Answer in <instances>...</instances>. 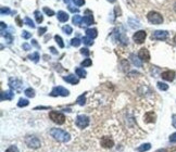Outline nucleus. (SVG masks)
I'll return each instance as SVG.
<instances>
[{
  "label": "nucleus",
  "instance_id": "1",
  "mask_svg": "<svg viewBox=\"0 0 176 152\" xmlns=\"http://www.w3.org/2000/svg\"><path fill=\"white\" fill-rule=\"evenodd\" d=\"M50 135H51V137H53L56 140L60 142H67L71 139V136H70L69 133H66L63 129H60V128H52L50 130Z\"/></svg>",
  "mask_w": 176,
  "mask_h": 152
},
{
  "label": "nucleus",
  "instance_id": "2",
  "mask_svg": "<svg viewBox=\"0 0 176 152\" xmlns=\"http://www.w3.org/2000/svg\"><path fill=\"white\" fill-rule=\"evenodd\" d=\"M147 19H148V21L151 24L154 25H159L163 23V16L159 12H156V11H150L147 14Z\"/></svg>",
  "mask_w": 176,
  "mask_h": 152
},
{
  "label": "nucleus",
  "instance_id": "3",
  "mask_svg": "<svg viewBox=\"0 0 176 152\" xmlns=\"http://www.w3.org/2000/svg\"><path fill=\"white\" fill-rule=\"evenodd\" d=\"M49 117L52 122H55L56 124H58V125H62V124H64V122H65L64 114H62V113H60V112H57V111H51V112L49 113Z\"/></svg>",
  "mask_w": 176,
  "mask_h": 152
},
{
  "label": "nucleus",
  "instance_id": "4",
  "mask_svg": "<svg viewBox=\"0 0 176 152\" xmlns=\"http://www.w3.org/2000/svg\"><path fill=\"white\" fill-rule=\"evenodd\" d=\"M25 143L32 149H37L40 147V140L36 136H27L25 138Z\"/></svg>",
  "mask_w": 176,
  "mask_h": 152
},
{
  "label": "nucleus",
  "instance_id": "5",
  "mask_svg": "<svg viewBox=\"0 0 176 152\" xmlns=\"http://www.w3.org/2000/svg\"><path fill=\"white\" fill-rule=\"evenodd\" d=\"M70 95V91L65 88L61 87V86H58L52 89V91L50 92V96L52 97H57V96H62V97H67Z\"/></svg>",
  "mask_w": 176,
  "mask_h": 152
},
{
  "label": "nucleus",
  "instance_id": "6",
  "mask_svg": "<svg viewBox=\"0 0 176 152\" xmlns=\"http://www.w3.org/2000/svg\"><path fill=\"white\" fill-rule=\"evenodd\" d=\"M76 125L78 128H86L89 125V117L86 115H78L76 117Z\"/></svg>",
  "mask_w": 176,
  "mask_h": 152
},
{
  "label": "nucleus",
  "instance_id": "7",
  "mask_svg": "<svg viewBox=\"0 0 176 152\" xmlns=\"http://www.w3.org/2000/svg\"><path fill=\"white\" fill-rule=\"evenodd\" d=\"M100 145L104 149H112L114 147V140L109 136H103L100 140Z\"/></svg>",
  "mask_w": 176,
  "mask_h": 152
},
{
  "label": "nucleus",
  "instance_id": "8",
  "mask_svg": "<svg viewBox=\"0 0 176 152\" xmlns=\"http://www.w3.org/2000/svg\"><path fill=\"white\" fill-rule=\"evenodd\" d=\"M146 37H147V33L145 32V30H138V32H136L134 34L133 39H134V41L136 44H142L145 41V39H146Z\"/></svg>",
  "mask_w": 176,
  "mask_h": 152
},
{
  "label": "nucleus",
  "instance_id": "9",
  "mask_svg": "<svg viewBox=\"0 0 176 152\" xmlns=\"http://www.w3.org/2000/svg\"><path fill=\"white\" fill-rule=\"evenodd\" d=\"M9 86H10L11 89H14V90H16V91H20L21 87L23 86V83L21 82L20 80H17V78L10 77V80H9Z\"/></svg>",
  "mask_w": 176,
  "mask_h": 152
},
{
  "label": "nucleus",
  "instance_id": "10",
  "mask_svg": "<svg viewBox=\"0 0 176 152\" xmlns=\"http://www.w3.org/2000/svg\"><path fill=\"white\" fill-rule=\"evenodd\" d=\"M169 36V33L166 30H156V32L152 34V39L156 40H165Z\"/></svg>",
  "mask_w": 176,
  "mask_h": 152
},
{
  "label": "nucleus",
  "instance_id": "11",
  "mask_svg": "<svg viewBox=\"0 0 176 152\" xmlns=\"http://www.w3.org/2000/svg\"><path fill=\"white\" fill-rule=\"evenodd\" d=\"M138 57L142 61L148 62V61L150 60V53H149L148 49H146V48H142V49L138 51Z\"/></svg>",
  "mask_w": 176,
  "mask_h": 152
},
{
  "label": "nucleus",
  "instance_id": "12",
  "mask_svg": "<svg viewBox=\"0 0 176 152\" xmlns=\"http://www.w3.org/2000/svg\"><path fill=\"white\" fill-rule=\"evenodd\" d=\"M85 14H88V15H85L83 18V22L85 23V25H92L94 24V16H92V12L90 10H86L85 11Z\"/></svg>",
  "mask_w": 176,
  "mask_h": 152
},
{
  "label": "nucleus",
  "instance_id": "13",
  "mask_svg": "<svg viewBox=\"0 0 176 152\" xmlns=\"http://www.w3.org/2000/svg\"><path fill=\"white\" fill-rule=\"evenodd\" d=\"M161 77L167 82H173L175 78V72L174 71H165L161 74Z\"/></svg>",
  "mask_w": 176,
  "mask_h": 152
},
{
  "label": "nucleus",
  "instance_id": "14",
  "mask_svg": "<svg viewBox=\"0 0 176 152\" xmlns=\"http://www.w3.org/2000/svg\"><path fill=\"white\" fill-rule=\"evenodd\" d=\"M63 80H64L66 83L72 84V85H76V84H78V83H80V80H78V78H77L76 76H75V75H73V74L67 75V76L63 77Z\"/></svg>",
  "mask_w": 176,
  "mask_h": 152
},
{
  "label": "nucleus",
  "instance_id": "15",
  "mask_svg": "<svg viewBox=\"0 0 176 152\" xmlns=\"http://www.w3.org/2000/svg\"><path fill=\"white\" fill-rule=\"evenodd\" d=\"M114 35L117 36V40H119L120 43L122 44V45H127L128 44V39L126 38V36H125V34L124 33H120V32H117V33H114Z\"/></svg>",
  "mask_w": 176,
  "mask_h": 152
},
{
  "label": "nucleus",
  "instance_id": "16",
  "mask_svg": "<svg viewBox=\"0 0 176 152\" xmlns=\"http://www.w3.org/2000/svg\"><path fill=\"white\" fill-rule=\"evenodd\" d=\"M14 97V94H13L12 90H7V91L1 92V101H5V100H12Z\"/></svg>",
  "mask_w": 176,
  "mask_h": 152
},
{
  "label": "nucleus",
  "instance_id": "17",
  "mask_svg": "<svg viewBox=\"0 0 176 152\" xmlns=\"http://www.w3.org/2000/svg\"><path fill=\"white\" fill-rule=\"evenodd\" d=\"M129 58H131V63L135 65V66H137V67H142V60L139 59V57H136L135 55H129Z\"/></svg>",
  "mask_w": 176,
  "mask_h": 152
},
{
  "label": "nucleus",
  "instance_id": "18",
  "mask_svg": "<svg viewBox=\"0 0 176 152\" xmlns=\"http://www.w3.org/2000/svg\"><path fill=\"white\" fill-rule=\"evenodd\" d=\"M58 20L60 22H66L69 20V14L66 12H64V11H59L58 12Z\"/></svg>",
  "mask_w": 176,
  "mask_h": 152
},
{
  "label": "nucleus",
  "instance_id": "19",
  "mask_svg": "<svg viewBox=\"0 0 176 152\" xmlns=\"http://www.w3.org/2000/svg\"><path fill=\"white\" fill-rule=\"evenodd\" d=\"M145 121L147 123H153L156 121V114L154 112H148L145 115Z\"/></svg>",
  "mask_w": 176,
  "mask_h": 152
},
{
  "label": "nucleus",
  "instance_id": "20",
  "mask_svg": "<svg viewBox=\"0 0 176 152\" xmlns=\"http://www.w3.org/2000/svg\"><path fill=\"white\" fill-rule=\"evenodd\" d=\"M97 35H98V33H97L96 28H88V30H86V36H88V37L96 38Z\"/></svg>",
  "mask_w": 176,
  "mask_h": 152
},
{
  "label": "nucleus",
  "instance_id": "21",
  "mask_svg": "<svg viewBox=\"0 0 176 152\" xmlns=\"http://www.w3.org/2000/svg\"><path fill=\"white\" fill-rule=\"evenodd\" d=\"M75 72H76V75L78 77H82V78L86 77V75H87L86 71H85L84 69H82V67H77L76 70H75Z\"/></svg>",
  "mask_w": 176,
  "mask_h": 152
},
{
  "label": "nucleus",
  "instance_id": "22",
  "mask_svg": "<svg viewBox=\"0 0 176 152\" xmlns=\"http://www.w3.org/2000/svg\"><path fill=\"white\" fill-rule=\"evenodd\" d=\"M150 149H151V145H150V143H145V145H142L140 147H138L137 151L138 152H146Z\"/></svg>",
  "mask_w": 176,
  "mask_h": 152
},
{
  "label": "nucleus",
  "instance_id": "23",
  "mask_svg": "<svg viewBox=\"0 0 176 152\" xmlns=\"http://www.w3.org/2000/svg\"><path fill=\"white\" fill-rule=\"evenodd\" d=\"M73 21V24L75 25H81L83 23V18L81 16V15H74L72 19Z\"/></svg>",
  "mask_w": 176,
  "mask_h": 152
},
{
  "label": "nucleus",
  "instance_id": "24",
  "mask_svg": "<svg viewBox=\"0 0 176 152\" xmlns=\"http://www.w3.org/2000/svg\"><path fill=\"white\" fill-rule=\"evenodd\" d=\"M28 104H30L28 100L27 99H23V98H21V99L19 100V102H17V107H20V108L27 107Z\"/></svg>",
  "mask_w": 176,
  "mask_h": 152
},
{
  "label": "nucleus",
  "instance_id": "25",
  "mask_svg": "<svg viewBox=\"0 0 176 152\" xmlns=\"http://www.w3.org/2000/svg\"><path fill=\"white\" fill-rule=\"evenodd\" d=\"M24 94L27 96L28 98H34L35 97V90L32 89V88H27V89L24 91Z\"/></svg>",
  "mask_w": 176,
  "mask_h": 152
},
{
  "label": "nucleus",
  "instance_id": "26",
  "mask_svg": "<svg viewBox=\"0 0 176 152\" xmlns=\"http://www.w3.org/2000/svg\"><path fill=\"white\" fill-rule=\"evenodd\" d=\"M28 59H30V60H33L34 62H38V60H39V53L38 52L32 53L31 55H28Z\"/></svg>",
  "mask_w": 176,
  "mask_h": 152
},
{
  "label": "nucleus",
  "instance_id": "27",
  "mask_svg": "<svg viewBox=\"0 0 176 152\" xmlns=\"http://www.w3.org/2000/svg\"><path fill=\"white\" fill-rule=\"evenodd\" d=\"M82 41L85 44V45H87V46H92V44H94V41H92V38L88 37V36H86V37H83Z\"/></svg>",
  "mask_w": 176,
  "mask_h": 152
},
{
  "label": "nucleus",
  "instance_id": "28",
  "mask_svg": "<svg viewBox=\"0 0 176 152\" xmlns=\"http://www.w3.org/2000/svg\"><path fill=\"white\" fill-rule=\"evenodd\" d=\"M76 102L78 103L80 105H84L85 102H86V98H85V94H83V95H81L80 97L77 98Z\"/></svg>",
  "mask_w": 176,
  "mask_h": 152
},
{
  "label": "nucleus",
  "instance_id": "29",
  "mask_svg": "<svg viewBox=\"0 0 176 152\" xmlns=\"http://www.w3.org/2000/svg\"><path fill=\"white\" fill-rule=\"evenodd\" d=\"M34 14H35V18H36L37 23H41L42 20H44V18H42V14L40 13V11H35Z\"/></svg>",
  "mask_w": 176,
  "mask_h": 152
},
{
  "label": "nucleus",
  "instance_id": "30",
  "mask_svg": "<svg viewBox=\"0 0 176 152\" xmlns=\"http://www.w3.org/2000/svg\"><path fill=\"white\" fill-rule=\"evenodd\" d=\"M158 88H159L160 90H163V91H165V90L169 89V85H166L165 83H162V82H159L158 84Z\"/></svg>",
  "mask_w": 176,
  "mask_h": 152
},
{
  "label": "nucleus",
  "instance_id": "31",
  "mask_svg": "<svg viewBox=\"0 0 176 152\" xmlns=\"http://www.w3.org/2000/svg\"><path fill=\"white\" fill-rule=\"evenodd\" d=\"M55 39H56V41H57L58 45H59L60 48H64V43H63L62 38L60 37L59 35H56V36H55Z\"/></svg>",
  "mask_w": 176,
  "mask_h": 152
},
{
  "label": "nucleus",
  "instance_id": "32",
  "mask_svg": "<svg viewBox=\"0 0 176 152\" xmlns=\"http://www.w3.org/2000/svg\"><path fill=\"white\" fill-rule=\"evenodd\" d=\"M82 43L83 41H81L80 38H73V39L71 40V45H72L73 47H78Z\"/></svg>",
  "mask_w": 176,
  "mask_h": 152
},
{
  "label": "nucleus",
  "instance_id": "33",
  "mask_svg": "<svg viewBox=\"0 0 176 152\" xmlns=\"http://www.w3.org/2000/svg\"><path fill=\"white\" fill-rule=\"evenodd\" d=\"M62 30L65 33V34H67V35H71L73 33V30H72V27L70 26V25H65V26H63L62 27Z\"/></svg>",
  "mask_w": 176,
  "mask_h": 152
},
{
  "label": "nucleus",
  "instance_id": "34",
  "mask_svg": "<svg viewBox=\"0 0 176 152\" xmlns=\"http://www.w3.org/2000/svg\"><path fill=\"white\" fill-rule=\"evenodd\" d=\"M24 22H25V24L28 25L30 27L35 28V24H34V22H33V21L31 20L30 18H27V16H26V18H25V20H24Z\"/></svg>",
  "mask_w": 176,
  "mask_h": 152
},
{
  "label": "nucleus",
  "instance_id": "35",
  "mask_svg": "<svg viewBox=\"0 0 176 152\" xmlns=\"http://www.w3.org/2000/svg\"><path fill=\"white\" fill-rule=\"evenodd\" d=\"M128 22H129V24H131V27H133V28H136V27H139V26H140V24H139L138 21L131 20V19Z\"/></svg>",
  "mask_w": 176,
  "mask_h": 152
},
{
  "label": "nucleus",
  "instance_id": "36",
  "mask_svg": "<svg viewBox=\"0 0 176 152\" xmlns=\"http://www.w3.org/2000/svg\"><path fill=\"white\" fill-rule=\"evenodd\" d=\"M1 15H5V14H10V13H12L11 12V10L10 9H9V8L8 7H1Z\"/></svg>",
  "mask_w": 176,
  "mask_h": 152
},
{
  "label": "nucleus",
  "instance_id": "37",
  "mask_svg": "<svg viewBox=\"0 0 176 152\" xmlns=\"http://www.w3.org/2000/svg\"><path fill=\"white\" fill-rule=\"evenodd\" d=\"M92 64V61L90 60V59H85L84 61L82 62V66L86 67V66H90V65Z\"/></svg>",
  "mask_w": 176,
  "mask_h": 152
},
{
  "label": "nucleus",
  "instance_id": "38",
  "mask_svg": "<svg viewBox=\"0 0 176 152\" xmlns=\"http://www.w3.org/2000/svg\"><path fill=\"white\" fill-rule=\"evenodd\" d=\"M44 12H45L47 15H49V16H52V15H55V12H53V11H52L51 9H49V8H47V7L44 8Z\"/></svg>",
  "mask_w": 176,
  "mask_h": 152
},
{
  "label": "nucleus",
  "instance_id": "39",
  "mask_svg": "<svg viewBox=\"0 0 176 152\" xmlns=\"http://www.w3.org/2000/svg\"><path fill=\"white\" fill-rule=\"evenodd\" d=\"M3 36H5V39H7L8 43H9V44L12 43L13 38H12V35H11L10 33H7V32H5V35H3Z\"/></svg>",
  "mask_w": 176,
  "mask_h": 152
},
{
  "label": "nucleus",
  "instance_id": "40",
  "mask_svg": "<svg viewBox=\"0 0 176 152\" xmlns=\"http://www.w3.org/2000/svg\"><path fill=\"white\" fill-rule=\"evenodd\" d=\"M5 152H19V149H17L15 146H10V147L8 148Z\"/></svg>",
  "mask_w": 176,
  "mask_h": 152
},
{
  "label": "nucleus",
  "instance_id": "41",
  "mask_svg": "<svg viewBox=\"0 0 176 152\" xmlns=\"http://www.w3.org/2000/svg\"><path fill=\"white\" fill-rule=\"evenodd\" d=\"M22 37H23V38H25V39H28V38L32 37V34H31V33H28L27 30H23V33H22Z\"/></svg>",
  "mask_w": 176,
  "mask_h": 152
},
{
  "label": "nucleus",
  "instance_id": "42",
  "mask_svg": "<svg viewBox=\"0 0 176 152\" xmlns=\"http://www.w3.org/2000/svg\"><path fill=\"white\" fill-rule=\"evenodd\" d=\"M81 53H82V55H84L85 57H88V55H90V51L87 49V48H82V49H81Z\"/></svg>",
  "mask_w": 176,
  "mask_h": 152
},
{
  "label": "nucleus",
  "instance_id": "43",
  "mask_svg": "<svg viewBox=\"0 0 176 152\" xmlns=\"http://www.w3.org/2000/svg\"><path fill=\"white\" fill-rule=\"evenodd\" d=\"M46 32H47V27H39L38 28V35L39 36L44 35Z\"/></svg>",
  "mask_w": 176,
  "mask_h": 152
},
{
  "label": "nucleus",
  "instance_id": "44",
  "mask_svg": "<svg viewBox=\"0 0 176 152\" xmlns=\"http://www.w3.org/2000/svg\"><path fill=\"white\" fill-rule=\"evenodd\" d=\"M73 2L77 5V7H81L85 3V0H73Z\"/></svg>",
  "mask_w": 176,
  "mask_h": 152
},
{
  "label": "nucleus",
  "instance_id": "45",
  "mask_svg": "<svg viewBox=\"0 0 176 152\" xmlns=\"http://www.w3.org/2000/svg\"><path fill=\"white\" fill-rule=\"evenodd\" d=\"M69 10L71 11V12H73V13H77L78 12V9H77V8H74L73 7V5H69Z\"/></svg>",
  "mask_w": 176,
  "mask_h": 152
},
{
  "label": "nucleus",
  "instance_id": "46",
  "mask_svg": "<svg viewBox=\"0 0 176 152\" xmlns=\"http://www.w3.org/2000/svg\"><path fill=\"white\" fill-rule=\"evenodd\" d=\"M122 64H123V69H127V70H128V67H129V64H128V62H127L126 60H122Z\"/></svg>",
  "mask_w": 176,
  "mask_h": 152
},
{
  "label": "nucleus",
  "instance_id": "47",
  "mask_svg": "<svg viewBox=\"0 0 176 152\" xmlns=\"http://www.w3.org/2000/svg\"><path fill=\"white\" fill-rule=\"evenodd\" d=\"M172 125L174 128H176V114H173V116H172Z\"/></svg>",
  "mask_w": 176,
  "mask_h": 152
},
{
  "label": "nucleus",
  "instance_id": "48",
  "mask_svg": "<svg viewBox=\"0 0 176 152\" xmlns=\"http://www.w3.org/2000/svg\"><path fill=\"white\" fill-rule=\"evenodd\" d=\"M0 25H1V34L3 35V33H5V27L7 28V25H5V22H1L0 23Z\"/></svg>",
  "mask_w": 176,
  "mask_h": 152
},
{
  "label": "nucleus",
  "instance_id": "49",
  "mask_svg": "<svg viewBox=\"0 0 176 152\" xmlns=\"http://www.w3.org/2000/svg\"><path fill=\"white\" fill-rule=\"evenodd\" d=\"M170 141H172V142L176 141V133H175V134H173V135H171V137H170Z\"/></svg>",
  "mask_w": 176,
  "mask_h": 152
},
{
  "label": "nucleus",
  "instance_id": "50",
  "mask_svg": "<svg viewBox=\"0 0 176 152\" xmlns=\"http://www.w3.org/2000/svg\"><path fill=\"white\" fill-rule=\"evenodd\" d=\"M23 49L24 50H31V46L28 45V44H23Z\"/></svg>",
  "mask_w": 176,
  "mask_h": 152
},
{
  "label": "nucleus",
  "instance_id": "51",
  "mask_svg": "<svg viewBox=\"0 0 176 152\" xmlns=\"http://www.w3.org/2000/svg\"><path fill=\"white\" fill-rule=\"evenodd\" d=\"M15 20H16V22H17V24H19V26H22V25H23V22L20 20V18H19V16H16V19H15Z\"/></svg>",
  "mask_w": 176,
  "mask_h": 152
},
{
  "label": "nucleus",
  "instance_id": "52",
  "mask_svg": "<svg viewBox=\"0 0 176 152\" xmlns=\"http://www.w3.org/2000/svg\"><path fill=\"white\" fill-rule=\"evenodd\" d=\"M50 50H51V52L53 53V55H57V53H58V52H57V50H56L53 47H50Z\"/></svg>",
  "mask_w": 176,
  "mask_h": 152
},
{
  "label": "nucleus",
  "instance_id": "53",
  "mask_svg": "<svg viewBox=\"0 0 176 152\" xmlns=\"http://www.w3.org/2000/svg\"><path fill=\"white\" fill-rule=\"evenodd\" d=\"M32 41H33V45H34V46H35V47H37V48H39V46H38V44H37V43H36V40H35V39H33V40H32Z\"/></svg>",
  "mask_w": 176,
  "mask_h": 152
},
{
  "label": "nucleus",
  "instance_id": "54",
  "mask_svg": "<svg viewBox=\"0 0 176 152\" xmlns=\"http://www.w3.org/2000/svg\"><path fill=\"white\" fill-rule=\"evenodd\" d=\"M156 152H167V151H166L165 149H159L158 151H156Z\"/></svg>",
  "mask_w": 176,
  "mask_h": 152
},
{
  "label": "nucleus",
  "instance_id": "55",
  "mask_svg": "<svg viewBox=\"0 0 176 152\" xmlns=\"http://www.w3.org/2000/svg\"><path fill=\"white\" fill-rule=\"evenodd\" d=\"M108 1H109V2H111V3H113V2H115L117 0H108Z\"/></svg>",
  "mask_w": 176,
  "mask_h": 152
},
{
  "label": "nucleus",
  "instance_id": "56",
  "mask_svg": "<svg viewBox=\"0 0 176 152\" xmlns=\"http://www.w3.org/2000/svg\"><path fill=\"white\" fill-rule=\"evenodd\" d=\"M173 41H174V43H175V44H176V35H175V36H174V39H173Z\"/></svg>",
  "mask_w": 176,
  "mask_h": 152
},
{
  "label": "nucleus",
  "instance_id": "57",
  "mask_svg": "<svg viewBox=\"0 0 176 152\" xmlns=\"http://www.w3.org/2000/svg\"><path fill=\"white\" fill-rule=\"evenodd\" d=\"M70 1H71V0H64V2H65V3H69Z\"/></svg>",
  "mask_w": 176,
  "mask_h": 152
}]
</instances>
